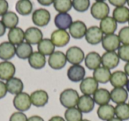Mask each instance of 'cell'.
<instances>
[{
  "label": "cell",
  "mask_w": 129,
  "mask_h": 121,
  "mask_svg": "<svg viewBox=\"0 0 129 121\" xmlns=\"http://www.w3.org/2000/svg\"><path fill=\"white\" fill-rule=\"evenodd\" d=\"M95 1H96V2H104V0H95Z\"/></svg>",
  "instance_id": "52"
},
{
  "label": "cell",
  "mask_w": 129,
  "mask_h": 121,
  "mask_svg": "<svg viewBox=\"0 0 129 121\" xmlns=\"http://www.w3.org/2000/svg\"><path fill=\"white\" fill-rule=\"evenodd\" d=\"M31 103L37 108H41L47 104L49 101L48 93L43 89L36 90L30 95Z\"/></svg>",
  "instance_id": "13"
},
{
  "label": "cell",
  "mask_w": 129,
  "mask_h": 121,
  "mask_svg": "<svg viewBox=\"0 0 129 121\" xmlns=\"http://www.w3.org/2000/svg\"><path fill=\"white\" fill-rule=\"evenodd\" d=\"M1 21L3 22V24H4L6 28L12 29L13 27H17V25L19 23V17L17 16V14L15 13L8 11L7 13H5L2 16Z\"/></svg>",
  "instance_id": "34"
},
{
  "label": "cell",
  "mask_w": 129,
  "mask_h": 121,
  "mask_svg": "<svg viewBox=\"0 0 129 121\" xmlns=\"http://www.w3.org/2000/svg\"><path fill=\"white\" fill-rule=\"evenodd\" d=\"M54 23L58 29L67 30V29H69L73 23L72 16L67 13H58L55 16Z\"/></svg>",
  "instance_id": "17"
},
{
  "label": "cell",
  "mask_w": 129,
  "mask_h": 121,
  "mask_svg": "<svg viewBox=\"0 0 129 121\" xmlns=\"http://www.w3.org/2000/svg\"><path fill=\"white\" fill-rule=\"evenodd\" d=\"M102 46L106 51H115L120 47L119 38L117 35H105L102 40Z\"/></svg>",
  "instance_id": "12"
},
{
  "label": "cell",
  "mask_w": 129,
  "mask_h": 121,
  "mask_svg": "<svg viewBox=\"0 0 129 121\" xmlns=\"http://www.w3.org/2000/svg\"><path fill=\"white\" fill-rule=\"evenodd\" d=\"M6 87L7 92L12 95H17L22 92L24 88V84L22 80L16 77H13L10 80H6Z\"/></svg>",
  "instance_id": "27"
},
{
  "label": "cell",
  "mask_w": 129,
  "mask_h": 121,
  "mask_svg": "<svg viewBox=\"0 0 129 121\" xmlns=\"http://www.w3.org/2000/svg\"><path fill=\"white\" fill-rule=\"evenodd\" d=\"M98 82L93 77H87L81 81L80 89L81 93L86 96H92L98 89Z\"/></svg>",
  "instance_id": "9"
},
{
  "label": "cell",
  "mask_w": 129,
  "mask_h": 121,
  "mask_svg": "<svg viewBox=\"0 0 129 121\" xmlns=\"http://www.w3.org/2000/svg\"><path fill=\"white\" fill-rule=\"evenodd\" d=\"M64 119L66 121H81L82 120V113L76 107L67 109L64 111Z\"/></svg>",
  "instance_id": "36"
},
{
  "label": "cell",
  "mask_w": 129,
  "mask_h": 121,
  "mask_svg": "<svg viewBox=\"0 0 129 121\" xmlns=\"http://www.w3.org/2000/svg\"><path fill=\"white\" fill-rule=\"evenodd\" d=\"M118 56L121 60L129 62V45H121L118 49Z\"/></svg>",
  "instance_id": "40"
},
{
  "label": "cell",
  "mask_w": 129,
  "mask_h": 121,
  "mask_svg": "<svg viewBox=\"0 0 129 121\" xmlns=\"http://www.w3.org/2000/svg\"><path fill=\"white\" fill-rule=\"evenodd\" d=\"M110 7L104 2H95L92 5L90 13L95 20H102L103 19L109 16Z\"/></svg>",
  "instance_id": "4"
},
{
  "label": "cell",
  "mask_w": 129,
  "mask_h": 121,
  "mask_svg": "<svg viewBox=\"0 0 129 121\" xmlns=\"http://www.w3.org/2000/svg\"><path fill=\"white\" fill-rule=\"evenodd\" d=\"M50 40L55 47H64L70 41V35L67 30L57 29L52 32Z\"/></svg>",
  "instance_id": "6"
},
{
  "label": "cell",
  "mask_w": 129,
  "mask_h": 121,
  "mask_svg": "<svg viewBox=\"0 0 129 121\" xmlns=\"http://www.w3.org/2000/svg\"><path fill=\"white\" fill-rule=\"evenodd\" d=\"M28 117L21 111L14 112L11 115L9 121H27Z\"/></svg>",
  "instance_id": "41"
},
{
  "label": "cell",
  "mask_w": 129,
  "mask_h": 121,
  "mask_svg": "<svg viewBox=\"0 0 129 121\" xmlns=\"http://www.w3.org/2000/svg\"><path fill=\"white\" fill-rule=\"evenodd\" d=\"M111 73L110 71V69L104 66H100V67L96 68L95 70H94L93 73V78L96 80L98 83L105 84L108 81H110L111 79Z\"/></svg>",
  "instance_id": "28"
},
{
  "label": "cell",
  "mask_w": 129,
  "mask_h": 121,
  "mask_svg": "<svg viewBox=\"0 0 129 121\" xmlns=\"http://www.w3.org/2000/svg\"><path fill=\"white\" fill-rule=\"evenodd\" d=\"M7 94V87H6V84L4 81L0 80V99L4 98Z\"/></svg>",
  "instance_id": "43"
},
{
  "label": "cell",
  "mask_w": 129,
  "mask_h": 121,
  "mask_svg": "<svg viewBox=\"0 0 129 121\" xmlns=\"http://www.w3.org/2000/svg\"><path fill=\"white\" fill-rule=\"evenodd\" d=\"M103 38H104V33L102 32L100 27L96 26H92L88 27L85 35L86 41L91 45H96L102 43Z\"/></svg>",
  "instance_id": "8"
},
{
  "label": "cell",
  "mask_w": 129,
  "mask_h": 121,
  "mask_svg": "<svg viewBox=\"0 0 129 121\" xmlns=\"http://www.w3.org/2000/svg\"><path fill=\"white\" fill-rule=\"evenodd\" d=\"M93 99L99 106L108 104L111 101V94L106 88H98L93 95Z\"/></svg>",
  "instance_id": "30"
},
{
  "label": "cell",
  "mask_w": 129,
  "mask_h": 121,
  "mask_svg": "<svg viewBox=\"0 0 129 121\" xmlns=\"http://www.w3.org/2000/svg\"><path fill=\"white\" fill-rule=\"evenodd\" d=\"M128 24H129V20H128Z\"/></svg>",
  "instance_id": "56"
},
{
  "label": "cell",
  "mask_w": 129,
  "mask_h": 121,
  "mask_svg": "<svg viewBox=\"0 0 129 121\" xmlns=\"http://www.w3.org/2000/svg\"><path fill=\"white\" fill-rule=\"evenodd\" d=\"M73 7L79 13L86 12L89 8L90 0H72Z\"/></svg>",
  "instance_id": "38"
},
{
  "label": "cell",
  "mask_w": 129,
  "mask_h": 121,
  "mask_svg": "<svg viewBox=\"0 0 129 121\" xmlns=\"http://www.w3.org/2000/svg\"><path fill=\"white\" fill-rule=\"evenodd\" d=\"M79 94L75 89L67 88L63 90L59 96V101L62 106L64 108H74L77 106L78 100H79Z\"/></svg>",
  "instance_id": "1"
},
{
  "label": "cell",
  "mask_w": 129,
  "mask_h": 121,
  "mask_svg": "<svg viewBox=\"0 0 129 121\" xmlns=\"http://www.w3.org/2000/svg\"><path fill=\"white\" fill-rule=\"evenodd\" d=\"M110 94L111 100L117 104L125 103V101L128 99V92L124 87H114Z\"/></svg>",
  "instance_id": "22"
},
{
  "label": "cell",
  "mask_w": 129,
  "mask_h": 121,
  "mask_svg": "<svg viewBox=\"0 0 129 121\" xmlns=\"http://www.w3.org/2000/svg\"><path fill=\"white\" fill-rule=\"evenodd\" d=\"M115 116L122 121L129 119V105L128 103H120L115 107Z\"/></svg>",
  "instance_id": "35"
},
{
  "label": "cell",
  "mask_w": 129,
  "mask_h": 121,
  "mask_svg": "<svg viewBox=\"0 0 129 121\" xmlns=\"http://www.w3.org/2000/svg\"><path fill=\"white\" fill-rule=\"evenodd\" d=\"M128 80V76L122 71H115L111 73L110 82L114 87H124Z\"/></svg>",
  "instance_id": "24"
},
{
  "label": "cell",
  "mask_w": 129,
  "mask_h": 121,
  "mask_svg": "<svg viewBox=\"0 0 129 121\" xmlns=\"http://www.w3.org/2000/svg\"><path fill=\"white\" fill-rule=\"evenodd\" d=\"M33 53L32 45L27 43H21L20 44L17 45L15 55L20 59H28V57Z\"/></svg>",
  "instance_id": "31"
},
{
  "label": "cell",
  "mask_w": 129,
  "mask_h": 121,
  "mask_svg": "<svg viewBox=\"0 0 129 121\" xmlns=\"http://www.w3.org/2000/svg\"><path fill=\"white\" fill-rule=\"evenodd\" d=\"M125 87H126V91L129 93V80H127V82H126V84H125Z\"/></svg>",
  "instance_id": "51"
},
{
  "label": "cell",
  "mask_w": 129,
  "mask_h": 121,
  "mask_svg": "<svg viewBox=\"0 0 129 121\" xmlns=\"http://www.w3.org/2000/svg\"><path fill=\"white\" fill-rule=\"evenodd\" d=\"M43 33L39 28L36 27H30L25 31L26 43L29 44H38L43 39Z\"/></svg>",
  "instance_id": "16"
},
{
  "label": "cell",
  "mask_w": 129,
  "mask_h": 121,
  "mask_svg": "<svg viewBox=\"0 0 129 121\" xmlns=\"http://www.w3.org/2000/svg\"><path fill=\"white\" fill-rule=\"evenodd\" d=\"M16 47L10 42H4L0 43V59L8 61L13 58L15 55Z\"/></svg>",
  "instance_id": "19"
},
{
  "label": "cell",
  "mask_w": 129,
  "mask_h": 121,
  "mask_svg": "<svg viewBox=\"0 0 129 121\" xmlns=\"http://www.w3.org/2000/svg\"><path fill=\"white\" fill-rule=\"evenodd\" d=\"M9 4L6 0H0V16H3L8 12Z\"/></svg>",
  "instance_id": "42"
},
{
  "label": "cell",
  "mask_w": 129,
  "mask_h": 121,
  "mask_svg": "<svg viewBox=\"0 0 129 121\" xmlns=\"http://www.w3.org/2000/svg\"><path fill=\"white\" fill-rule=\"evenodd\" d=\"M128 105H129V101H128Z\"/></svg>",
  "instance_id": "55"
},
{
  "label": "cell",
  "mask_w": 129,
  "mask_h": 121,
  "mask_svg": "<svg viewBox=\"0 0 129 121\" xmlns=\"http://www.w3.org/2000/svg\"><path fill=\"white\" fill-rule=\"evenodd\" d=\"M84 62L86 67L89 70H95L102 65L100 55L95 51H91L87 54L84 58Z\"/></svg>",
  "instance_id": "23"
},
{
  "label": "cell",
  "mask_w": 129,
  "mask_h": 121,
  "mask_svg": "<svg viewBox=\"0 0 129 121\" xmlns=\"http://www.w3.org/2000/svg\"><path fill=\"white\" fill-rule=\"evenodd\" d=\"M88 30L86 24L81 20L73 21L72 25L69 27V35L74 39H81L85 37V35Z\"/></svg>",
  "instance_id": "10"
},
{
  "label": "cell",
  "mask_w": 129,
  "mask_h": 121,
  "mask_svg": "<svg viewBox=\"0 0 129 121\" xmlns=\"http://www.w3.org/2000/svg\"><path fill=\"white\" fill-rule=\"evenodd\" d=\"M81 121H90V120H88V119H82V120H81Z\"/></svg>",
  "instance_id": "53"
},
{
  "label": "cell",
  "mask_w": 129,
  "mask_h": 121,
  "mask_svg": "<svg viewBox=\"0 0 129 121\" xmlns=\"http://www.w3.org/2000/svg\"><path fill=\"white\" fill-rule=\"evenodd\" d=\"M86 71L81 65H73L67 70V77L73 82H79L84 79Z\"/></svg>",
  "instance_id": "14"
},
{
  "label": "cell",
  "mask_w": 129,
  "mask_h": 121,
  "mask_svg": "<svg viewBox=\"0 0 129 121\" xmlns=\"http://www.w3.org/2000/svg\"><path fill=\"white\" fill-rule=\"evenodd\" d=\"M28 64L34 69H42L45 66L46 58L45 56L39 51H35L28 57Z\"/></svg>",
  "instance_id": "25"
},
{
  "label": "cell",
  "mask_w": 129,
  "mask_h": 121,
  "mask_svg": "<svg viewBox=\"0 0 129 121\" xmlns=\"http://www.w3.org/2000/svg\"><path fill=\"white\" fill-rule=\"evenodd\" d=\"M37 2L39 3L40 5H42V6H50V5L54 2V0H37Z\"/></svg>",
  "instance_id": "45"
},
{
  "label": "cell",
  "mask_w": 129,
  "mask_h": 121,
  "mask_svg": "<svg viewBox=\"0 0 129 121\" xmlns=\"http://www.w3.org/2000/svg\"><path fill=\"white\" fill-rule=\"evenodd\" d=\"M95 107V101L91 96H80L77 103V108L81 111V113H89L93 110Z\"/></svg>",
  "instance_id": "18"
},
{
  "label": "cell",
  "mask_w": 129,
  "mask_h": 121,
  "mask_svg": "<svg viewBox=\"0 0 129 121\" xmlns=\"http://www.w3.org/2000/svg\"><path fill=\"white\" fill-rule=\"evenodd\" d=\"M38 51L44 56H50L55 51V46L52 43L51 40L48 38L43 39L37 44Z\"/></svg>",
  "instance_id": "33"
},
{
  "label": "cell",
  "mask_w": 129,
  "mask_h": 121,
  "mask_svg": "<svg viewBox=\"0 0 129 121\" xmlns=\"http://www.w3.org/2000/svg\"><path fill=\"white\" fill-rule=\"evenodd\" d=\"M8 42L13 45H19L25 40V32L20 27H13L8 32Z\"/></svg>",
  "instance_id": "21"
},
{
  "label": "cell",
  "mask_w": 129,
  "mask_h": 121,
  "mask_svg": "<svg viewBox=\"0 0 129 121\" xmlns=\"http://www.w3.org/2000/svg\"><path fill=\"white\" fill-rule=\"evenodd\" d=\"M99 27H100V29L102 30V32L104 34L111 35V34H114L115 31L117 30L118 24H117V21L112 17L108 16L101 20Z\"/></svg>",
  "instance_id": "20"
},
{
  "label": "cell",
  "mask_w": 129,
  "mask_h": 121,
  "mask_svg": "<svg viewBox=\"0 0 129 121\" xmlns=\"http://www.w3.org/2000/svg\"><path fill=\"white\" fill-rule=\"evenodd\" d=\"M97 116L103 121H109L115 116V107L111 104H104L97 109Z\"/></svg>",
  "instance_id": "26"
},
{
  "label": "cell",
  "mask_w": 129,
  "mask_h": 121,
  "mask_svg": "<svg viewBox=\"0 0 129 121\" xmlns=\"http://www.w3.org/2000/svg\"><path fill=\"white\" fill-rule=\"evenodd\" d=\"M120 43L123 45H129V27H124L119 30L118 35Z\"/></svg>",
  "instance_id": "39"
},
{
  "label": "cell",
  "mask_w": 129,
  "mask_h": 121,
  "mask_svg": "<svg viewBox=\"0 0 129 121\" xmlns=\"http://www.w3.org/2000/svg\"><path fill=\"white\" fill-rule=\"evenodd\" d=\"M32 21L36 26L38 27H45L50 21V13L48 10L40 8L33 13Z\"/></svg>",
  "instance_id": "5"
},
{
  "label": "cell",
  "mask_w": 129,
  "mask_h": 121,
  "mask_svg": "<svg viewBox=\"0 0 129 121\" xmlns=\"http://www.w3.org/2000/svg\"><path fill=\"white\" fill-rule=\"evenodd\" d=\"M31 105L32 103H31L30 96L27 93L21 92L20 94L15 95L14 98H13V106L19 111L23 112L29 110Z\"/></svg>",
  "instance_id": "2"
},
{
  "label": "cell",
  "mask_w": 129,
  "mask_h": 121,
  "mask_svg": "<svg viewBox=\"0 0 129 121\" xmlns=\"http://www.w3.org/2000/svg\"><path fill=\"white\" fill-rule=\"evenodd\" d=\"M101 63L103 66L108 69H113L119 64V57L115 51H106L101 57Z\"/></svg>",
  "instance_id": "11"
},
{
  "label": "cell",
  "mask_w": 129,
  "mask_h": 121,
  "mask_svg": "<svg viewBox=\"0 0 129 121\" xmlns=\"http://www.w3.org/2000/svg\"><path fill=\"white\" fill-rule=\"evenodd\" d=\"M112 18L117 21V23L124 24L129 20V8L126 6H119L113 10Z\"/></svg>",
  "instance_id": "29"
},
{
  "label": "cell",
  "mask_w": 129,
  "mask_h": 121,
  "mask_svg": "<svg viewBox=\"0 0 129 121\" xmlns=\"http://www.w3.org/2000/svg\"><path fill=\"white\" fill-rule=\"evenodd\" d=\"M16 67L10 61H3L0 63V80H8L14 77Z\"/></svg>",
  "instance_id": "15"
},
{
  "label": "cell",
  "mask_w": 129,
  "mask_h": 121,
  "mask_svg": "<svg viewBox=\"0 0 129 121\" xmlns=\"http://www.w3.org/2000/svg\"><path fill=\"white\" fill-rule=\"evenodd\" d=\"M15 9L19 14L27 16L33 11V4L30 0H19L15 5Z\"/></svg>",
  "instance_id": "32"
},
{
  "label": "cell",
  "mask_w": 129,
  "mask_h": 121,
  "mask_svg": "<svg viewBox=\"0 0 129 121\" xmlns=\"http://www.w3.org/2000/svg\"><path fill=\"white\" fill-rule=\"evenodd\" d=\"M109 3L113 6L119 7V6H124V5H125L126 0H109Z\"/></svg>",
  "instance_id": "44"
},
{
  "label": "cell",
  "mask_w": 129,
  "mask_h": 121,
  "mask_svg": "<svg viewBox=\"0 0 129 121\" xmlns=\"http://www.w3.org/2000/svg\"><path fill=\"white\" fill-rule=\"evenodd\" d=\"M124 70H125V73L129 76V62H127L126 64L125 65V67H124Z\"/></svg>",
  "instance_id": "49"
},
{
  "label": "cell",
  "mask_w": 129,
  "mask_h": 121,
  "mask_svg": "<svg viewBox=\"0 0 129 121\" xmlns=\"http://www.w3.org/2000/svg\"><path fill=\"white\" fill-rule=\"evenodd\" d=\"M49 121H66V119L64 117H62L60 116H53L49 119Z\"/></svg>",
  "instance_id": "47"
},
{
  "label": "cell",
  "mask_w": 129,
  "mask_h": 121,
  "mask_svg": "<svg viewBox=\"0 0 129 121\" xmlns=\"http://www.w3.org/2000/svg\"><path fill=\"white\" fill-rule=\"evenodd\" d=\"M126 3H127V5H128V6H129V0H126Z\"/></svg>",
  "instance_id": "54"
},
{
  "label": "cell",
  "mask_w": 129,
  "mask_h": 121,
  "mask_svg": "<svg viewBox=\"0 0 129 121\" xmlns=\"http://www.w3.org/2000/svg\"><path fill=\"white\" fill-rule=\"evenodd\" d=\"M67 59L72 65H80L85 58L83 50L77 46H72L67 50Z\"/></svg>",
  "instance_id": "7"
},
{
  "label": "cell",
  "mask_w": 129,
  "mask_h": 121,
  "mask_svg": "<svg viewBox=\"0 0 129 121\" xmlns=\"http://www.w3.org/2000/svg\"><path fill=\"white\" fill-rule=\"evenodd\" d=\"M109 121H122V120H121V119H119V118H118V117H113V118L110 119Z\"/></svg>",
  "instance_id": "50"
},
{
  "label": "cell",
  "mask_w": 129,
  "mask_h": 121,
  "mask_svg": "<svg viewBox=\"0 0 129 121\" xmlns=\"http://www.w3.org/2000/svg\"><path fill=\"white\" fill-rule=\"evenodd\" d=\"M27 121H44V119L40 116H31L27 118Z\"/></svg>",
  "instance_id": "46"
},
{
  "label": "cell",
  "mask_w": 129,
  "mask_h": 121,
  "mask_svg": "<svg viewBox=\"0 0 129 121\" xmlns=\"http://www.w3.org/2000/svg\"><path fill=\"white\" fill-rule=\"evenodd\" d=\"M54 8L58 13H67L72 9V0H54Z\"/></svg>",
  "instance_id": "37"
},
{
  "label": "cell",
  "mask_w": 129,
  "mask_h": 121,
  "mask_svg": "<svg viewBox=\"0 0 129 121\" xmlns=\"http://www.w3.org/2000/svg\"><path fill=\"white\" fill-rule=\"evenodd\" d=\"M6 27H5V25L3 24V22L0 20V37L3 36L6 33Z\"/></svg>",
  "instance_id": "48"
},
{
  "label": "cell",
  "mask_w": 129,
  "mask_h": 121,
  "mask_svg": "<svg viewBox=\"0 0 129 121\" xmlns=\"http://www.w3.org/2000/svg\"><path fill=\"white\" fill-rule=\"evenodd\" d=\"M67 59L66 54L62 51H54L51 55H50L48 59L49 66L54 70H60L64 67L67 65Z\"/></svg>",
  "instance_id": "3"
}]
</instances>
